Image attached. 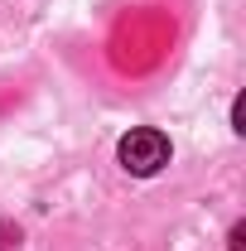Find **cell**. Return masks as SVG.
<instances>
[{"label":"cell","instance_id":"7a4b0ae2","mask_svg":"<svg viewBox=\"0 0 246 251\" xmlns=\"http://www.w3.org/2000/svg\"><path fill=\"white\" fill-rule=\"evenodd\" d=\"M0 251H10V227H0Z\"/></svg>","mask_w":246,"mask_h":251},{"label":"cell","instance_id":"6da1fadb","mask_svg":"<svg viewBox=\"0 0 246 251\" xmlns=\"http://www.w3.org/2000/svg\"><path fill=\"white\" fill-rule=\"evenodd\" d=\"M121 164L130 169V174H159L164 164H169V140L159 135V130H150V126H140V130H130L121 140Z\"/></svg>","mask_w":246,"mask_h":251}]
</instances>
